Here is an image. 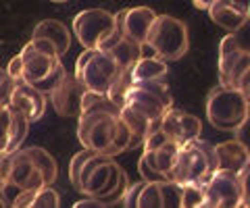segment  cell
<instances>
[{
    "mask_svg": "<svg viewBox=\"0 0 250 208\" xmlns=\"http://www.w3.org/2000/svg\"><path fill=\"white\" fill-rule=\"evenodd\" d=\"M129 188L125 171L104 152H92L82 167L77 191L103 200L106 206H119V200Z\"/></svg>",
    "mask_w": 250,
    "mask_h": 208,
    "instance_id": "6da1fadb",
    "label": "cell"
},
{
    "mask_svg": "<svg viewBox=\"0 0 250 208\" xmlns=\"http://www.w3.org/2000/svg\"><path fill=\"white\" fill-rule=\"evenodd\" d=\"M57 160L48 150L40 146L19 148L11 154L9 186L17 189H34L42 186H52L57 181Z\"/></svg>",
    "mask_w": 250,
    "mask_h": 208,
    "instance_id": "7a4b0ae2",
    "label": "cell"
},
{
    "mask_svg": "<svg viewBox=\"0 0 250 208\" xmlns=\"http://www.w3.org/2000/svg\"><path fill=\"white\" fill-rule=\"evenodd\" d=\"M61 65V57L52 42L44 38H31L23 46L17 57L11 58L6 71L15 81H23L29 86H38L44 81L54 69Z\"/></svg>",
    "mask_w": 250,
    "mask_h": 208,
    "instance_id": "3957f363",
    "label": "cell"
},
{
    "mask_svg": "<svg viewBox=\"0 0 250 208\" xmlns=\"http://www.w3.org/2000/svg\"><path fill=\"white\" fill-rule=\"evenodd\" d=\"M217 171L215 146L200 140H190L177 146L175 163L171 169L169 179L186 186V183H205L210 175Z\"/></svg>",
    "mask_w": 250,
    "mask_h": 208,
    "instance_id": "277c9868",
    "label": "cell"
},
{
    "mask_svg": "<svg viewBox=\"0 0 250 208\" xmlns=\"http://www.w3.org/2000/svg\"><path fill=\"white\" fill-rule=\"evenodd\" d=\"M250 102L240 90L219 83L207 96V117L217 132H236L246 119Z\"/></svg>",
    "mask_w": 250,
    "mask_h": 208,
    "instance_id": "5b68a950",
    "label": "cell"
},
{
    "mask_svg": "<svg viewBox=\"0 0 250 208\" xmlns=\"http://www.w3.org/2000/svg\"><path fill=\"white\" fill-rule=\"evenodd\" d=\"M119 75L121 67L111 57V52L103 48H85L75 63V77L85 90L98 94H108Z\"/></svg>",
    "mask_w": 250,
    "mask_h": 208,
    "instance_id": "8992f818",
    "label": "cell"
},
{
    "mask_svg": "<svg viewBox=\"0 0 250 208\" xmlns=\"http://www.w3.org/2000/svg\"><path fill=\"white\" fill-rule=\"evenodd\" d=\"M146 46H150L154 55L165 60H179L190 48L186 23L171 15H156L146 38Z\"/></svg>",
    "mask_w": 250,
    "mask_h": 208,
    "instance_id": "52a82bcc",
    "label": "cell"
},
{
    "mask_svg": "<svg viewBox=\"0 0 250 208\" xmlns=\"http://www.w3.org/2000/svg\"><path fill=\"white\" fill-rule=\"evenodd\" d=\"M123 104L138 113H142L144 117H148L150 121H161L163 114L173 106V98H171V92L163 79L136 81L125 92L121 106Z\"/></svg>",
    "mask_w": 250,
    "mask_h": 208,
    "instance_id": "ba28073f",
    "label": "cell"
},
{
    "mask_svg": "<svg viewBox=\"0 0 250 208\" xmlns=\"http://www.w3.org/2000/svg\"><path fill=\"white\" fill-rule=\"evenodd\" d=\"M119 114L113 113H82L77 117V140L83 148L108 154L117 135Z\"/></svg>",
    "mask_w": 250,
    "mask_h": 208,
    "instance_id": "9c48e42d",
    "label": "cell"
},
{
    "mask_svg": "<svg viewBox=\"0 0 250 208\" xmlns=\"http://www.w3.org/2000/svg\"><path fill=\"white\" fill-rule=\"evenodd\" d=\"M117 29V13L106 9H85L73 17V32L83 48H100Z\"/></svg>",
    "mask_w": 250,
    "mask_h": 208,
    "instance_id": "30bf717a",
    "label": "cell"
},
{
    "mask_svg": "<svg viewBox=\"0 0 250 208\" xmlns=\"http://www.w3.org/2000/svg\"><path fill=\"white\" fill-rule=\"evenodd\" d=\"M250 71V50L240 44L236 34L225 36L219 44V79L223 86L240 88Z\"/></svg>",
    "mask_w": 250,
    "mask_h": 208,
    "instance_id": "8fae6325",
    "label": "cell"
},
{
    "mask_svg": "<svg viewBox=\"0 0 250 208\" xmlns=\"http://www.w3.org/2000/svg\"><path fill=\"white\" fill-rule=\"evenodd\" d=\"M205 188V208H242L244 191L238 173L217 171L202 183Z\"/></svg>",
    "mask_w": 250,
    "mask_h": 208,
    "instance_id": "7c38bea8",
    "label": "cell"
},
{
    "mask_svg": "<svg viewBox=\"0 0 250 208\" xmlns=\"http://www.w3.org/2000/svg\"><path fill=\"white\" fill-rule=\"evenodd\" d=\"M175 142H167L159 148H146L138 160V171L144 181H167L177 154Z\"/></svg>",
    "mask_w": 250,
    "mask_h": 208,
    "instance_id": "4fadbf2b",
    "label": "cell"
},
{
    "mask_svg": "<svg viewBox=\"0 0 250 208\" xmlns=\"http://www.w3.org/2000/svg\"><path fill=\"white\" fill-rule=\"evenodd\" d=\"M161 129L169 135L171 142L175 144H186L190 140H196L202 133V121L194 114L179 111V109H171L163 114L161 119Z\"/></svg>",
    "mask_w": 250,
    "mask_h": 208,
    "instance_id": "5bb4252c",
    "label": "cell"
},
{
    "mask_svg": "<svg viewBox=\"0 0 250 208\" xmlns=\"http://www.w3.org/2000/svg\"><path fill=\"white\" fill-rule=\"evenodd\" d=\"M83 94H85L83 83L75 75H67L61 86L50 92L48 98L54 106V111L62 114V117H80Z\"/></svg>",
    "mask_w": 250,
    "mask_h": 208,
    "instance_id": "9a60e30c",
    "label": "cell"
},
{
    "mask_svg": "<svg viewBox=\"0 0 250 208\" xmlns=\"http://www.w3.org/2000/svg\"><path fill=\"white\" fill-rule=\"evenodd\" d=\"M9 106L13 111H19L29 123H36L46 113V94H42L40 90H36L29 83L17 81L9 98Z\"/></svg>",
    "mask_w": 250,
    "mask_h": 208,
    "instance_id": "2e32d148",
    "label": "cell"
},
{
    "mask_svg": "<svg viewBox=\"0 0 250 208\" xmlns=\"http://www.w3.org/2000/svg\"><path fill=\"white\" fill-rule=\"evenodd\" d=\"M156 15L159 13H154L150 6H134V9L117 13V27H119V32L123 36H127L131 40L146 46V38L156 19Z\"/></svg>",
    "mask_w": 250,
    "mask_h": 208,
    "instance_id": "e0dca14e",
    "label": "cell"
},
{
    "mask_svg": "<svg viewBox=\"0 0 250 208\" xmlns=\"http://www.w3.org/2000/svg\"><path fill=\"white\" fill-rule=\"evenodd\" d=\"M100 48L111 52V57L117 60V65L121 67V71H127V69H131L136 65V60L142 58L144 46L140 42H136V40H131V38H127V36H123L119 29H117V32L108 38Z\"/></svg>",
    "mask_w": 250,
    "mask_h": 208,
    "instance_id": "ac0fdd59",
    "label": "cell"
},
{
    "mask_svg": "<svg viewBox=\"0 0 250 208\" xmlns=\"http://www.w3.org/2000/svg\"><path fill=\"white\" fill-rule=\"evenodd\" d=\"M207 13L219 27L228 29L229 34L240 32L248 21V9L236 0H217Z\"/></svg>",
    "mask_w": 250,
    "mask_h": 208,
    "instance_id": "d6986e66",
    "label": "cell"
},
{
    "mask_svg": "<svg viewBox=\"0 0 250 208\" xmlns=\"http://www.w3.org/2000/svg\"><path fill=\"white\" fill-rule=\"evenodd\" d=\"M215 156H217V169L231 173H242L244 167L250 163V150L240 140H228L215 144Z\"/></svg>",
    "mask_w": 250,
    "mask_h": 208,
    "instance_id": "ffe728a7",
    "label": "cell"
},
{
    "mask_svg": "<svg viewBox=\"0 0 250 208\" xmlns=\"http://www.w3.org/2000/svg\"><path fill=\"white\" fill-rule=\"evenodd\" d=\"M31 38H44V40L52 42V46L57 48L59 57H65L69 48H71V32L67 29L65 23H61L57 19H44L34 27V36Z\"/></svg>",
    "mask_w": 250,
    "mask_h": 208,
    "instance_id": "44dd1931",
    "label": "cell"
},
{
    "mask_svg": "<svg viewBox=\"0 0 250 208\" xmlns=\"http://www.w3.org/2000/svg\"><path fill=\"white\" fill-rule=\"evenodd\" d=\"M131 81H154V79H165L169 73L167 60L161 57H142L136 60V65L129 69Z\"/></svg>",
    "mask_w": 250,
    "mask_h": 208,
    "instance_id": "7402d4cb",
    "label": "cell"
},
{
    "mask_svg": "<svg viewBox=\"0 0 250 208\" xmlns=\"http://www.w3.org/2000/svg\"><path fill=\"white\" fill-rule=\"evenodd\" d=\"M119 119L129 127L131 137H134V146H142L144 137L148 135L150 127L156 123V121H150L148 117H144L142 113H138V111H134V109H129V106H125V104L121 106V111H119Z\"/></svg>",
    "mask_w": 250,
    "mask_h": 208,
    "instance_id": "603a6c76",
    "label": "cell"
},
{
    "mask_svg": "<svg viewBox=\"0 0 250 208\" xmlns=\"http://www.w3.org/2000/svg\"><path fill=\"white\" fill-rule=\"evenodd\" d=\"M29 125L31 123L23 117V114L19 111H13L11 109V127H9V140H6V148L4 152L6 154H13L17 152L23 142H25V137L29 133Z\"/></svg>",
    "mask_w": 250,
    "mask_h": 208,
    "instance_id": "cb8c5ba5",
    "label": "cell"
},
{
    "mask_svg": "<svg viewBox=\"0 0 250 208\" xmlns=\"http://www.w3.org/2000/svg\"><path fill=\"white\" fill-rule=\"evenodd\" d=\"M119 111H121V106L117 104L108 94H98V92L85 90L83 100H82V113H113V114H119Z\"/></svg>",
    "mask_w": 250,
    "mask_h": 208,
    "instance_id": "d4e9b609",
    "label": "cell"
},
{
    "mask_svg": "<svg viewBox=\"0 0 250 208\" xmlns=\"http://www.w3.org/2000/svg\"><path fill=\"white\" fill-rule=\"evenodd\" d=\"M182 208H205V188L202 183L182 186Z\"/></svg>",
    "mask_w": 250,
    "mask_h": 208,
    "instance_id": "484cf974",
    "label": "cell"
},
{
    "mask_svg": "<svg viewBox=\"0 0 250 208\" xmlns=\"http://www.w3.org/2000/svg\"><path fill=\"white\" fill-rule=\"evenodd\" d=\"M57 206H61V196L57 189H52L50 186L36 188V194L29 208H57Z\"/></svg>",
    "mask_w": 250,
    "mask_h": 208,
    "instance_id": "4316f807",
    "label": "cell"
},
{
    "mask_svg": "<svg viewBox=\"0 0 250 208\" xmlns=\"http://www.w3.org/2000/svg\"><path fill=\"white\" fill-rule=\"evenodd\" d=\"M92 152H94V150L83 148V150H80L77 154H73L71 163H69V181H71V186L75 188V191H77V188H80V173H82V167H83L85 158H88Z\"/></svg>",
    "mask_w": 250,
    "mask_h": 208,
    "instance_id": "83f0119b",
    "label": "cell"
},
{
    "mask_svg": "<svg viewBox=\"0 0 250 208\" xmlns=\"http://www.w3.org/2000/svg\"><path fill=\"white\" fill-rule=\"evenodd\" d=\"M9 127H11V106L0 104V152H4V148H6Z\"/></svg>",
    "mask_w": 250,
    "mask_h": 208,
    "instance_id": "f1b7e54d",
    "label": "cell"
},
{
    "mask_svg": "<svg viewBox=\"0 0 250 208\" xmlns=\"http://www.w3.org/2000/svg\"><path fill=\"white\" fill-rule=\"evenodd\" d=\"M15 83H17V81H15L13 77L9 75V71L0 67V104H9V98L13 94Z\"/></svg>",
    "mask_w": 250,
    "mask_h": 208,
    "instance_id": "f546056e",
    "label": "cell"
},
{
    "mask_svg": "<svg viewBox=\"0 0 250 208\" xmlns=\"http://www.w3.org/2000/svg\"><path fill=\"white\" fill-rule=\"evenodd\" d=\"M142 181L134 183V186H129L127 189H125V194L121 196L119 200V206H125V208H138V196H140V189H142Z\"/></svg>",
    "mask_w": 250,
    "mask_h": 208,
    "instance_id": "4dcf8cb0",
    "label": "cell"
},
{
    "mask_svg": "<svg viewBox=\"0 0 250 208\" xmlns=\"http://www.w3.org/2000/svg\"><path fill=\"white\" fill-rule=\"evenodd\" d=\"M9 169H11V154L0 152V194L9 188Z\"/></svg>",
    "mask_w": 250,
    "mask_h": 208,
    "instance_id": "1f68e13d",
    "label": "cell"
},
{
    "mask_svg": "<svg viewBox=\"0 0 250 208\" xmlns=\"http://www.w3.org/2000/svg\"><path fill=\"white\" fill-rule=\"evenodd\" d=\"M236 140H240L242 144L246 146V148L250 150V106H248V113H246V119L240 123V127L236 129Z\"/></svg>",
    "mask_w": 250,
    "mask_h": 208,
    "instance_id": "d6a6232c",
    "label": "cell"
},
{
    "mask_svg": "<svg viewBox=\"0 0 250 208\" xmlns=\"http://www.w3.org/2000/svg\"><path fill=\"white\" fill-rule=\"evenodd\" d=\"M240 181H242V191H244V200H242V206L250 208V163L244 167V171L240 173Z\"/></svg>",
    "mask_w": 250,
    "mask_h": 208,
    "instance_id": "836d02e7",
    "label": "cell"
},
{
    "mask_svg": "<svg viewBox=\"0 0 250 208\" xmlns=\"http://www.w3.org/2000/svg\"><path fill=\"white\" fill-rule=\"evenodd\" d=\"M85 206H94V208H106V204L103 202V200L98 198H85V200H80V202H75V208H85Z\"/></svg>",
    "mask_w": 250,
    "mask_h": 208,
    "instance_id": "e575fe53",
    "label": "cell"
},
{
    "mask_svg": "<svg viewBox=\"0 0 250 208\" xmlns=\"http://www.w3.org/2000/svg\"><path fill=\"white\" fill-rule=\"evenodd\" d=\"M192 2H194V6H196L198 11H208L210 6L217 2V0H192Z\"/></svg>",
    "mask_w": 250,
    "mask_h": 208,
    "instance_id": "d590c367",
    "label": "cell"
},
{
    "mask_svg": "<svg viewBox=\"0 0 250 208\" xmlns=\"http://www.w3.org/2000/svg\"><path fill=\"white\" fill-rule=\"evenodd\" d=\"M242 94H244V96H246V100L250 102V77H248V83L244 86V90H242Z\"/></svg>",
    "mask_w": 250,
    "mask_h": 208,
    "instance_id": "8d00e7d4",
    "label": "cell"
},
{
    "mask_svg": "<svg viewBox=\"0 0 250 208\" xmlns=\"http://www.w3.org/2000/svg\"><path fill=\"white\" fill-rule=\"evenodd\" d=\"M4 206H9V202L2 198V194H0V208H4Z\"/></svg>",
    "mask_w": 250,
    "mask_h": 208,
    "instance_id": "74e56055",
    "label": "cell"
},
{
    "mask_svg": "<svg viewBox=\"0 0 250 208\" xmlns=\"http://www.w3.org/2000/svg\"><path fill=\"white\" fill-rule=\"evenodd\" d=\"M52 2H67V0H52Z\"/></svg>",
    "mask_w": 250,
    "mask_h": 208,
    "instance_id": "f35d334b",
    "label": "cell"
},
{
    "mask_svg": "<svg viewBox=\"0 0 250 208\" xmlns=\"http://www.w3.org/2000/svg\"><path fill=\"white\" fill-rule=\"evenodd\" d=\"M248 19H250V6H248Z\"/></svg>",
    "mask_w": 250,
    "mask_h": 208,
    "instance_id": "ab89813d",
    "label": "cell"
}]
</instances>
